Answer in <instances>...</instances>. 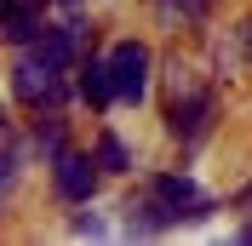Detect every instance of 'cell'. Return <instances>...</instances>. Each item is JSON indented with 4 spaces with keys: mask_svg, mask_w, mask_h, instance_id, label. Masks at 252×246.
<instances>
[{
    "mask_svg": "<svg viewBox=\"0 0 252 246\" xmlns=\"http://www.w3.org/2000/svg\"><path fill=\"white\" fill-rule=\"evenodd\" d=\"M80 97L92 109H109V103H121V92H115V69H109V58H92L86 69H80Z\"/></svg>",
    "mask_w": 252,
    "mask_h": 246,
    "instance_id": "7",
    "label": "cell"
},
{
    "mask_svg": "<svg viewBox=\"0 0 252 246\" xmlns=\"http://www.w3.org/2000/svg\"><path fill=\"white\" fill-rule=\"evenodd\" d=\"M97 166L103 160H92V154H75V149H63V154H52V184H58V195L63 200H92L97 195Z\"/></svg>",
    "mask_w": 252,
    "mask_h": 246,
    "instance_id": "4",
    "label": "cell"
},
{
    "mask_svg": "<svg viewBox=\"0 0 252 246\" xmlns=\"http://www.w3.org/2000/svg\"><path fill=\"white\" fill-rule=\"evenodd\" d=\"M206 12H212V0H160V17L166 23H178V17L184 23H201Z\"/></svg>",
    "mask_w": 252,
    "mask_h": 246,
    "instance_id": "10",
    "label": "cell"
},
{
    "mask_svg": "<svg viewBox=\"0 0 252 246\" xmlns=\"http://www.w3.org/2000/svg\"><path fill=\"white\" fill-rule=\"evenodd\" d=\"M12 6H40V12H46V6H52V0H12Z\"/></svg>",
    "mask_w": 252,
    "mask_h": 246,
    "instance_id": "13",
    "label": "cell"
},
{
    "mask_svg": "<svg viewBox=\"0 0 252 246\" xmlns=\"http://www.w3.org/2000/svg\"><path fill=\"white\" fill-rule=\"evenodd\" d=\"M212 115H218L212 92H206V86H184V80H178V97H172V109H166V121H172V138L201 143V138H206V126H212Z\"/></svg>",
    "mask_w": 252,
    "mask_h": 246,
    "instance_id": "3",
    "label": "cell"
},
{
    "mask_svg": "<svg viewBox=\"0 0 252 246\" xmlns=\"http://www.w3.org/2000/svg\"><path fill=\"white\" fill-rule=\"evenodd\" d=\"M241 241H247V246H252V223H247V229H241Z\"/></svg>",
    "mask_w": 252,
    "mask_h": 246,
    "instance_id": "14",
    "label": "cell"
},
{
    "mask_svg": "<svg viewBox=\"0 0 252 246\" xmlns=\"http://www.w3.org/2000/svg\"><path fill=\"white\" fill-rule=\"evenodd\" d=\"M97 160H103V172H126V166H132V154H126V143L115 138V132L97 138Z\"/></svg>",
    "mask_w": 252,
    "mask_h": 246,
    "instance_id": "11",
    "label": "cell"
},
{
    "mask_svg": "<svg viewBox=\"0 0 252 246\" xmlns=\"http://www.w3.org/2000/svg\"><path fill=\"white\" fill-rule=\"evenodd\" d=\"M212 212V195H206L195 178H178V172H160L143 184V195L126 200V235H166L172 223H195V217Z\"/></svg>",
    "mask_w": 252,
    "mask_h": 246,
    "instance_id": "1",
    "label": "cell"
},
{
    "mask_svg": "<svg viewBox=\"0 0 252 246\" xmlns=\"http://www.w3.org/2000/svg\"><path fill=\"white\" fill-rule=\"evenodd\" d=\"M75 46H80V23H63V29H46L29 52L40 63H52V69H69V63H75Z\"/></svg>",
    "mask_w": 252,
    "mask_h": 246,
    "instance_id": "6",
    "label": "cell"
},
{
    "mask_svg": "<svg viewBox=\"0 0 252 246\" xmlns=\"http://www.w3.org/2000/svg\"><path fill=\"white\" fill-rule=\"evenodd\" d=\"M109 69H115V92H121V103H138V97L149 92V46L121 40V46L109 52Z\"/></svg>",
    "mask_w": 252,
    "mask_h": 246,
    "instance_id": "5",
    "label": "cell"
},
{
    "mask_svg": "<svg viewBox=\"0 0 252 246\" xmlns=\"http://www.w3.org/2000/svg\"><path fill=\"white\" fill-rule=\"evenodd\" d=\"M34 143H40V154H63V115L58 109H40V121H34Z\"/></svg>",
    "mask_w": 252,
    "mask_h": 246,
    "instance_id": "9",
    "label": "cell"
},
{
    "mask_svg": "<svg viewBox=\"0 0 252 246\" xmlns=\"http://www.w3.org/2000/svg\"><path fill=\"white\" fill-rule=\"evenodd\" d=\"M12 97L17 103H34V109H58L63 103V69H52V63H40L29 52V58H17V69H12Z\"/></svg>",
    "mask_w": 252,
    "mask_h": 246,
    "instance_id": "2",
    "label": "cell"
},
{
    "mask_svg": "<svg viewBox=\"0 0 252 246\" xmlns=\"http://www.w3.org/2000/svg\"><path fill=\"white\" fill-rule=\"evenodd\" d=\"M40 34H46V12H40V6H6V40H12V46L29 52Z\"/></svg>",
    "mask_w": 252,
    "mask_h": 246,
    "instance_id": "8",
    "label": "cell"
},
{
    "mask_svg": "<svg viewBox=\"0 0 252 246\" xmlns=\"http://www.w3.org/2000/svg\"><path fill=\"white\" fill-rule=\"evenodd\" d=\"M235 40H241V58L252 63V17H247V23H241V29H235Z\"/></svg>",
    "mask_w": 252,
    "mask_h": 246,
    "instance_id": "12",
    "label": "cell"
}]
</instances>
